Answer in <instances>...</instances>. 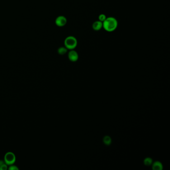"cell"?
Wrapping results in <instances>:
<instances>
[{
    "instance_id": "6da1fadb",
    "label": "cell",
    "mask_w": 170,
    "mask_h": 170,
    "mask_svg": "<svg viewBox=\"0 0 170 170\" xmlns=\"http://www.w3.org/2000/svg\"><path fill=\"white\" fill-rule=\"evenodd\" d=\"M118 24V21L115 18L108 17L103 22V28L108 32H112L117 28Z\"/></svg>"
},
{
    "instance_id": "7a4b0ae2",
    "label": "cell",
    "mask_w": 170,
    "mask_h": 170,
    "mask_svg": "<svg viewBox=\"0 0 170 170\" xmlns=\"http://www.w3.org/2000/svg\"><path fill=\"white\" fill-rule=\"evenodd\" d=\"M77 45V41L75 37L69 36L65 40V47L69 50H74Z\"/></svg>"
},
{
    "instance_id": "3957f363",
    "label": "cell",
    "mask_w": 170,
    "mask_h": 170,
    "mask_svg": "<svg viewBox=\"0 0 170 170\" xmlns=\"http://www.w3.org/2000/svg\"><path fill=\"white\" fill-rule=\"evenodd\" d=\"M4 161L7 165H13L16 161V156L12 152L7 153L4 157Z\"/></svg>"
},
{
    "instance_id": "277c9868",
    "label": "cell",
    "mask_w": 170,
    "mask_h": 170,
    "mask_svg": "<svg viewBox=\"0 0 170 170\" xmlns=\"http://www.w3.org/2000/svg\"><path fill=\"white\" fill-rule=\"evenodd\" d=\"M55 22V24L58 27H64L67 23V19L63 16H60L56 18Z\"/></svg>"
},
{
    "instance_id": "5b68a950",
    "label": "cell",
    "mask_w": 170,
    "mask_h": 170,
    "mask_svg": "<svg viewBox=\"0 0 170 170\" xmlns=\"http://www.w3.org/2000/svg\"><path fill=\"white\" fill-rule=\"evenodd\" d=\"M68 57L69 60L72 62L76 61L78 59V53L74 50H70L69 53Z\"/></svg>"
},
{
    "instance_id": "8992f818",
    "label": "cell",
    "mask_w": 170,
    "mask_h": 170,
    "mask_svg": "<svg viewBox=\"0 0 170 170\" xmlns=\"http://www.w3.org/2000/svg\"><path fill=\"white\" fill-rule=\"evenodd\" d=\"M103 28V23L99 21L94 22L92 24V28L95 31H98Z\"/></svg>"
},
{
    "instance_id": "52a82bcc",
    "label": "cell",
    "mask_w": 170,
    "mask_h": 170,
    "mask_svg": "<svg viewBox=\"0 0 170 170\" xmlns=\"http://www.w3.org/2000/svg\"><path fill=\"white\" fill-rule=\"evenodd\" d=\"M152 168L154 170H162L163 169V165L161 162L156 161L153 164Z\"/></svg>"
},
{
    "instance_id": "ba28073f",
    "label": "cell",
    "mask_w": 170,
    "mask_h": 170,
    "mask_svg": "<svg viewBox=\"0 0 170 170\" xmlns=\"http://www.w3.org/2000/svg\"><path fill=\"white\" fill-rule=\"evenodd\" d=\"M111 138L108 136H106L103 138V142L106 145H109L111 143Z\"/></svg>"
},
{
    "instance_id": "9c48e42d",
    "label": "cell",
    "mask_w": 170,
    "mask_h": 170,
    "mask_svg": "<svg viewBox=\"0 0 170 170\" xmlns=\"http://www.w3.org/2000/svg\"><path fill=\"white\" fill-rule=\"evenodd\" d=\"M67 49L65 47H60L58 49V53L60 55H64L67 52Z\"/></svg>"
},
{
    "instance_id": "30bf717a",
    "label": "cell",
    "mask_w": 170,
    "mask_h": 170,
    "mask_svg": "<svg viewBox=\"0 0 170 170\" xmlns=\"http://www.w3.org/2000/svg\"><path fill=\"white\" fill-rule=\"evenodd\" d=\"M144 163L146 166L151 165L152 164V159L150 158H146L144 161Z\"/></svg>"
},
{
    "instance_id": "8fae6325",
    "label": "cell",
    "mask_w": 170,
    "mask_h": 170,
    "mask_svg": "<svg viewBox=\"0 0 170 170\" xmlns=\"http://www.w3.org/2000/svg\"><path fill=\"white\" fill-rule=\"evenodd\" d=\"M106 16L105 14H101L98 17V19H99V21H100L101 22H103L106 18Z\"/></svg>"
},
{
    "instance_id": "7c38bea8",
    "label": "cell",
    "mask_w": 170,
    "mask_h": 170,
    "mask_svg": "<svg viewBox=\"0 0 170 170\" xmlns=\"http://www.w3.org/2000/svg\"><path fill=\"white\" fill-rule=\"evenodd\" d=\"M9 169L10 170H18V168L16 166L12 165L10 166V167L9 168Z\"/></svg>"
},
{
    "instance_id": "4fadbf2b",
    "label": "cell",
    "mask_w": 170,
    "mask_h": 170,
    "mask_svg": "<svg viewBox=\"0 0 170 170\" xmlns=\"http://www.w3.org/2000/svg\"><path fill=\"white\" fill-rule=\"evenodd\" d=\"M7 169V165L5 163L0 166V170H6Z\"/></svg>"
},
{
    "instance_id": "5bb4252c",
    "label": "cell",
    "mask_w": 170,
    "mask_h": 170,
    "mask_svg": "<svg viewBox=\"0 0 170 170\" xmlns=\"http://www.w3.org/2000/svg\"><path fill=\"white\" fill-rule=\"evenodd\" d=\"M5 164V162L2 160H0V166L1 165H2L3 164Z\"/></svg>"
}]
</instances>
